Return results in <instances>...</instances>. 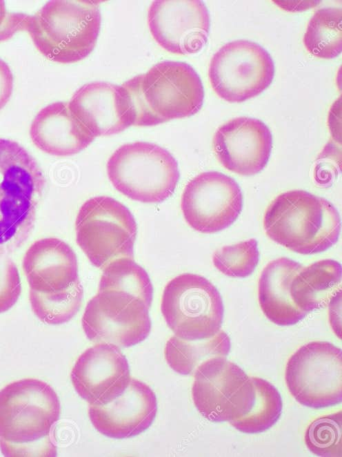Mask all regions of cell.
I'll return each mask as SVG.
<instances>
[{
    "instance_id": "3",
    "label": "cell",
    "mask_w": 342,
    "mask_h": 457,
    "mask_svg": "<svg viewBox=\"0 0 342 457\" xmlns=\"http://www.w3.org/2000/svg\"><path fill=\"white\" fill-rule=\"evenodd\" d=\"M266 235L294 252L310 255L336 243L341 232L338 211L328 200L303 190L279 195L263 217Z\"/></svg>"
},
{
    "instance_id": "30",
    "label": "cell",
    "mask_w": 342,
    "mask_h": 457,
    "mask_svg": "<svg viewBox=\"0 0 342 457\" xmlns=\"http://www.w3.org/2000/svg\"><path fill=\"white\" fill-rule=\"evenodd\" d=\"M18 269L7 255H0V313L12 307L21 294Z\"/></svg>"
},
{
    "instance_id": "24",
    "label": "cell",
    "mask_w": 342,
    "mask_h": 457,
    "mask_svg": "<svg viewBox=\"0 0 342 457\" xmlns=\"http://www.w3.org/2000/svg\"><path fill=\"white\" fill-rule=\"evenodd\" d=\"M341 8H323L314 12L303 37L304 46L310 54L327 59L341 54Z\"/></svg>"
},
{
    "instance_id": "27",
    "label": "cell",
    "mask_w": 342,
    "mask_h": 457,
    "mask_svg": "<svg viewBox=\"0 0 342 457\" xmlns=\"http://www.w3.org/2000/svg\"><path fill=\"white\" fill-rule=\"evenodd\" d=\"M83 290L80 281L62 291L42 293L30 289L29 300L35 315L48 324H61L70 321L78 312Z\"/></svg>"
},
{
    "instance_id": "22",
    "label": "cell",
    "mask_w": 342,
    "mask_h": 457,
    "mask_svg": "<svg viewBox=\"0 0 342 457\" xmlns=\"http://www.w3.org/2000/svg\"><path fill=\"white\" fill-rule=\"evenodd\" d=\"M341 264L322 260L299 270L292 280L290 293L295 305L308 313L329 304L341 292Z\"/></svg>"
},
{
    "instance_id": "9",
    "label": "cell",
    "mask_w": 342,
    "mask_h": 457,
    "mask_svg": "<svg viewBox=\"0 0 342 457\" xmlns=\"http://www.w3.org/2000/svg\"><path fill=\"white\" fill-rule=\"evenodd\" d=\"M192 397L197 411L212 422L245 416L255 398L252 377L226 357L210 358L194 373Z\"/></svg>"
},
{
    "instance_id": "20",
    "label": "cell",
    "mask_w": 342,
    "mask_h": 457,
    "mask_svg": "<svg viewBox=\"0 0 342 457\" xmlns=\"http://www.w3.org/2000/svg\"><path fill=\"white\" fill-rule=\"evenodd\" d=\"M30 136L37 148L54 156L77 154L95 138L72 113L68 102L63 101L50 104L37 114Z\"/></svg>"
},
{
    "instance_id": "17",
    "label": "cell",
    "mask_w": 342,
    "mask_h": 457,
    "mask_svg": "<svg viewBox=\"0 0 342 457\" xmlns=\"http://www.w3.org/2000/svg\"><path fill=\"white\" fill-rule=\"evenodd\" d=\"M157 412V398L145 383L131 378L124 391L104 405H90L88 416L101 434L115 439L136 436L152 423Z\"/></svg>"
},
{
    "instance_id": "6",
    "label": "cell",
    "mask_w": 342,
    "mask_h": 457,
    "mask_svg": "<svg viewBox=\"0 0 342 457\" xmlns=\"http://www.w3.org/2000/svg\"><path fill=\"white\" fill-rule=\"evenodd\" d=\"M76 241L90 262L103 269L112 261L134 259L137 233L130 210L108 196H97L81 206L75 221Z\"/></svg>"
},
{
    "instance_id": "11",
    "label": "cell",
    "mask_w": 342,
    "mask_h": 457,
    "mask_svg": "<svg viewBox=\"0 0 342 457\" xmlns=\"http://www.w3.org/2000/svg\"><path fill=\"white\" fill-rule=\"evenodd\" d=\"M208 75L219 97L228 102H242L257 96L271 84L274 65L259 44L239 39L227 43L213 55Z\"/></svg>"
},
{
    "instance_id": "29",
    "label": "cell",
    "mask_w": 342,
    "mask_h": 457,
    "mask_svg": "<svg viewBox=\"0 0 342 457\" xmlns=\"http://www.w3.org/2000/svg\"><path fill=\"white\" fill-rule=\"evenodd\" d=\"M259 252L255 239L225 246L212 255L214 266L223 274L233 278H245L258 264Z\"/></svg>"
},
{
    "instance_id": "26",
    "label": "cell",
    "mask_w": 342,
    "mask_h": 457,
    "mask_svg": "<svg viewBox=\"0 0 342 457\" xmlns=\"http://www.w3.org/2000/svg\"><path fill=\"white\" fill-rule=\"evenodd\" d=\"M98 290L112 289L129 293L142 300L150 308L153 288L146 271L134 259L121 257L103 269Z\"/></svg>"
},
{
    "instance_id": "19",
    "label": "cell",
    "mask_w": 342,
    "mask_h": 457,
    "mask_svg": "<svg viewBox=\"0 0 342 457\" xmlns=\"http://www.w3.org/2000/svg\"><path fill=\"white\" fill-rule=\"evenodd\" d=\"M22 266L30 289L39 292L62 291L79 280L76 254L55 237L34 242L24 254Z\"/></svg>"
},
{
    "instance_id": "18",
    "label": "cell",
    "mask_w": 342,
    "mask_h": 457,
    "mask_svg": "<svg viewBox=\"0 0 342 457\" xmlns=\"http://www.w3.org/2000/svg\"><path fill=\"white\" fill-rule=\"evenodd\" d=\"M68 105L94 137L117 134L133 125L130 102L121 86L103 81L85 84L74 93Z\"/></svg>"
},
{
    "instance_id": "12",
    "label": "cell",
    "mask_w": 342,
    "mask_h": 457,
    "mask_svg": "<svg viewBox=\"0 0 342 457\" xmlns=\"http://www.w3.org/2000/svg\"><path fill=\"white\" fill-rule=\"evenodd\" d=\"M148 309L142 300L129 293L98 290L86 307L82 327L93 342L130 347L143 341L150 332Z\"/></svg>"
},
{
    "instance_id": "23",
    "label": "cell",
    "mask_w": 342,
    "mask_h": 457,
    "mask_svg": "<svg viewBox=\"0 0 342 457\" xmlns=\"http://www.w3.org/2000/svg\"><path fill=\"white\" fill-rule=\"evenodd\" d=\"M230 350V338L220 330L212 338L195 341L173 336L165 344L164 356L174 371L190 375L194 374L197 367L206 360L217 356L226 357Z\"/></svg>"
},
{
    "instance_id": "14",
    "label": "cell",
    "mask_w": 342,
    "mask_h": 457,
    "mask_svg": "<svg viewBox=\"0 0 342 457\" xmlns=\"http://www.w3.org/2000/svg\"><path fill=\"white\" fill-rule=\"evenodd\" d=\"M150 33L165 50L182 55L205 46L210 26L208 8L199 0H157L148 12Z\"/></svg>"
},
{
    "instance_id": "8",
    "label": "cell",
    "mask_w": 342,
    "mask_h": 457,
    "mask_svg": "<svg viewBox=\"0 0 342 457\" xmlns=\"http://www.w3.org/2000/svg\"><path fill=\"white\" fill-rule=\"evenodd\" d=\"M59 397L48 383L24 378L0 391V438L14 444L40 440L59 418Z\"/></svg>"
},
{
    "instance_id": "31",
    "label": "cell",
    "mask_w": 342,
    "mask_h": 457,
    "mask_svg": "<svg viewBox=\"0 0 342 457\" xmlns=\"http://www.w3.org/2000/svg\"><path fill=\"white\" fill-rule=\"evenodd\" d=\"M0 449L6 456H54L56 447L50 436L36 442L14 444L0 438Z\"/></svg>"
},
{
    "instance_id": "15",
    "label": "cell",
    "mask_w": 342,
    "mask_h": 457,
    "mask_svg": "<svg viewBox=\"0 0 342 457\" xmlns=\"http://www.w3.org/2000/svg\"><path fill=\"white\" fill-rule=\"evenodd\" d=\"M77 393L90 405H104L120 396L131 379L128 360L119 347L106 342L87 349L70 374Z\"/></svg>"
},
{
    "instance_id": "33",
    "label": "cell",
    "mask_w": 342,
    "mask_h": 457,
    "mask_svg": "<svg viewBox=\"0 0 342 457\" xmlns=\"http://www.w3.org/2000/svg\"><path fill=\"white\" fill-rule=\"evenodd\" d=\"M13 89V77L10 67L0 59V110L11 97Z\"/></svg>"
},
{
    "instance_id": "5",
    "label": "cell",
    "mask_w": 342,
    "mask_h": 457,
    "mask_svg": "<svg viewBox=\"0 0 342 457\" xmlns=\"http://www.w3.org/2000/svg\"><path fill=\"white\" fill-rule=\"evenodd\" d=\"M114 187L141 202H161L174 192L179 179L178 164L165 149L152 143L137 142L118 148L107 162Z\"/></svg>"
},
{
    "instance_id": "10",
    "label": "cell",
    "mask_w": 342,
    "mask_h": 457,
    "mask_svg": "<svg viewBox=\"0 0 342 457\" xmlns=\"http://www.w3.org/2000/svg\"><path fill=\"white\" fill-rule=\"evenodd\" d=\"M285 380L294 399L305 407L323 408L342 400V353L325 341L300 347L288 359Z\"/></svg>"
},
{
    "instance_id": "2",
    "label": "cell",
    "mask_w": 342,
    "mask_h": 457,
    "mask_svg": "<svg viewBox=\"0 0 342 457\" xmlns=\"http://www.w3.org/2000/svg\"><path fill=\"white\" fill-rule=\"evenodd\" d=\"M46 185L35 159L17 142L0 138V255L30 235Z\"/></svg>"
},
{
    "instance_id": "1",
    "label": "cell",
    "mask_w": 342,
    "mask_h": 457,
    "mask_svg": "<svg viewBox=\"0 0 342 457\" xmlns=\"http://www.w3.org/2000/svg\"><path fill=\"white\" fill-rule=\"evenodd\" d=\"M121 86L130 102L134 126H154L190 117L203 103L201 80L185 62L161 61Z\"/></svg>"
},
{
    "instance_id": "32",
    "label": "cell",
    "mask_w": 342,
    "mask_h": 457,
    "mask_svg": "<svg viewBox=\"0 0 342 457\" xmlns=\"http://www.w3.org/2000/svg\"><path fill=\"white\" fill-rule=\"evenodd\" d=\"M29 15L24 13L10 12L3 1H0V41L11 38L20 30H26Z\"/></svg>"
},
{
    "instance_id": "16",
    "label": "cell",
    "mask_w": 342,
    "mask_h": 457,
    "mask_svg": "<svg viewBox=\"0 0 342 457\" xmlns=\"http://www.w3.org/2000/svg\"><path fill=\"white\" fill-rule=\"evenodd\" d=\"M212 144L218 160L226 169L250 176L260 173L266 166L272 137L261 120L239 117L218 128Z\"/></svg>"
},
{
    "instance_id": "13",
    "label": "cell",
    "mask_w": 342,
    "mask_h": 457,
    "mask_svg": "<svg viewBox=\"0 0 342 457\" xmlns=\"http://www.w3.org/2000/svg\"><path fill=\"white\" fill-rule=\"evenodd\" d=\"M243 206L241 191L231 177L217 171L200 173L185 186L181 208L190 227L214 233L234 223Z\"/></svg>"
},
{
    "instance_id": "28",
    "label": "cell",
    "mask_w": 342,
    "mask_h": 457,
    "mask_svg": "<svg viewBox=\"0 0 342 457\" xmlns=\"http://www.w3.org/2000/svg\"><path fill=\"white\" fill-rule=\"evenodd\" d=\"M304 440L308 449L314 455L341 456V411L313 420L305 431Z\"/></svg>"
},
{
    "instance_id": "21",
    "label": "cell",
    "mask_w": 342,
    "mask_h": 457,
    "mask_svg": "<svg viewBox=\"0 0 342 457\" xmlns=\"http://www.w3.org/2000/svg\"><path fill=\"white\" fill-rule=\"evenodd\" d=\"M302 267L292 260L280 257L268 263L261 273L260 307L267 318L277 325L296 324L308 313L295 305L290 293L292 280Z\"/></svg>"
},
{
    "instance_id": "4",
    "label": "cell",
    "mask_w": 342,
    "mask_h": 457,
    "mask_svg": "<svg viewBox=\"0 0 342 457\" xmlns=\"http://www.w3.org/2000/svg\"><path fill=\"white\" fill-rule=\"evenodd\" d=\"M100 1L52 0L29 15L26 31L48 59L75 63L93 50L100 32Z\"/></svg>"
},
{
    "instance_id": "7",
    "label": "cell",
    "mask_w": 342,
    "mask_h": 457,
    "mask_svg": "<svg viewBox=\"0 0 342 457\" xmlns=\"http://www.w3.org/2000/svg\"><path fill=\"white\" fill-rule=\"evenodd\" d=\"M161 310L177 337L190 341L208 339L220 330L223 304L217 288L205 278L183 273L163 289Z\"/></svg>"
},
{
    "instance_id": "25",
    "label": "cell",
    "mask_w": 342,
    "mask_h": 457,
    "mask_svg": "<svg viewBox=\"0 0 342 457\" xmlns=\"http://www.w3.org/2000/svg\"><path fill=\"white\" fill-rule=\"evenodd\" d=\"M255 398L250 411L243 417L229 423L245 434L263 432L279 420L282 411V400L276 387L258 377H252Z\"/></svg>"
}]
</instances>
